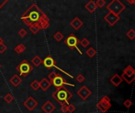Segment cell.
Instances as JSON below:
<instances>
[{
  "instance_id": "37",
  "label": "cell",
  "mask_w": 135,
  "mask_h": 113,
  "mask_svg": "<svg viewBox=\"0 0 135 113\" xmlns=\"http://www.w3.org/2000/svg\"><path fill=\"white\" fill-rule=\"evenodd\" d=\"M131 5H134V4H135V0H127Z\"/></svg>"
},
{
  "instance_id": "11",
  "label": "cell",
  "mask_w": 135,
  "mask_h": 113,
  "mask_svg": "<svg viewBox=\"0 0 135 113\" xmlns=\"http://www.w3.org/2000/svg\"><path fill=\"white\" fill-rule=\"evenodd\" d=\"M77 94H78L83 101H85V100H87V99L89 97V96L92 94V91H91L88 87H86V86H82L80 90H78Z\"/></svg>"
},
{
  "instance_id": "35",
  "label": "cell",
  "mask_w": 135,
  "mask_h": 113,
  "mask_svg": "<svg viewBox=\"0 0 135 113\" xmlns=\"http://www.w3.org/2000/svg\"><path fill=\"white\" fill-rule=\"evenodd\" d=\"M60 109H61V112L62 113L68 112V110H67V105H62Z\"/></svg>"
},
{
  "instance_id": "24",
  "label": "cell",
  "mask_w": 135,
  "mask_h": 113,
  "mask_svg": "<svg viewBox=\"0 0 135 113\" xmlns=\"http://www.w3.org/2000/svg\"><path fill=\"white\" fill-rule=\"evenodd\" d=\"M30 86H31V88H32L33 90L36 91V90H38L40 89V82H39L37 80H34V81L30 84Z\"/></svg>"
},
{
  "instance_id": "16",
  "label": "cell",
  "mask_w": 135,
  "mask_h": 113,
  "mask_svg": "<svg viewBox=\"0 0 135 113\" xmlns=\"http://www.w3.org/2000/svg\"><path fill=\"white\" fill-rule=\"evenodd\" d=\"M110 82L115 86L118 87L122 82H123V78H121V76H119L118 74H115L113 75V77L110 79Z\"/></svg>"
},
{
  "instance_id": "30",
  "label": "cell",
  "mask_w": 135,
  "mask_h": 113,
  "mask_svg": "<svg viewBox=\"0 0 135 113\" xmlns=\"http://www.w3.org/2000/svg\"><path fill=\"white\" fill-rule=\"evenodd\" d=\"M26 34H27V31H26V29H21L18 31V35H19L21 38L25 37V36H26Z\"/></svg>"
},
{
  "instance_id": "12",
  "label": "cell",
  "mask_w": 135,
  "mask_h": 113,
  "mask_svg": "<svg viewBox=\"0 0 135 113\" xmlns=\"http://www.w3.org/2000/svg\"><path fill=\"white\" fill-rule=\"evenodd\" d=\"M23 105L28 111H32L38 105V102L33 97H29L25 101H24Z\"/></svg>"
},
{
  "instance_id": "7",
  "label": "cell",
  "mask_w": 135,
  "mask_h": 113,
  "mask_svg": "<svg viewBox=\"0 0 135 113\" xmlns=\"http://www.w3.org/2000/svg\"><path fill=\"white\" fill-rule=\"evenodd\" d=\"M50 82H51V85H53L56 89L57 88H59V87H62V86H65L66 85L70 86H74V85L68 83L66 81V79L61 74H57V73H55V76L50 80Z\"/></svg>"
},
{
  "instance_id": "20",
  "label": "cell",
  "mask_w": 135,
  "mask_h": 113,
  "mask_svg": "<svg viewBox=\"0 0 135 113\" xmlns=\"http://www.w3.org/2000/svg\"><path fill=\"white\" fill-rule=\"evenodd\" d=\"M38 25L40 27V29H46L50 26V23L49 21L47 20H44V19H40L38 22Z\"/></svg>"
},
{
  "instance_id": "13",
  "label": "cell",
  "mask_w": 135,
  "mask_h": 113,
  "mask_svg": "<svg viewBox=\"0 0 135 113\" xmlns=\"http://www.w3.org/2000/svg\"><path fill=\"white\" fill-rule=\"evenodd\" d=\"M70 26H71L73 29H74L75 30H78V29H80L82 27L83 22H82V21H81L79 17H74V18L70 21Z\"/></svg>"
},
{
  "instance_id": "14",
  "label": "cell",
  "mask_w": 135,
  "mask_h": 113,
  "mask_svg": "<svg viewBox=\"0 0 135 113\" xmlns=\"http://www.w3.org/2000/svg\"><path fill=\"white\" fill-rule=\"evenodd\" d=\"M41 109L45 113H51L55 109V107L50 101H47L43 105Z\"/></svg>"
},
{
  "instance_id": "18",
  "label": "cell",
  "mask_w": 135,
  "mask_h": 113,
  "mask_svg": "<svg viewBox=\"0 0 135 113\" xmlns=\"http://www.w3.org/2000/svg\"><path fill=\"white\" fill-rule=\"evenodd\" d=\"M85 9L89 12V13H93L97 9V6L95 3L94 1L91 0L89 1L86 5H85Z\"/></svg>"
},
{
  "instance_id": "1",
  "label": "cell",
  "mask_w": 135,
  "mask_h": 113,
  "mask_svg": "<svg viewBox=\"0 0 135 113\" xmlns=\"http://www.w3.org/2000/svg\"><path fill=\"white\" fill-rule=\"evenodd\" d=\"M44 14V13L39 8V6L36 4L33 3L23 13L21 19L27 26L29 27L33 24L38 23Z\"/></svg>"
},
{
  "instance_id": "40",
  "label": "cell",
  "mask_w": 135,
  "mask_h": 113,
  "mask_svg": "<svg viewBox=\"0 0 135 113\" xmlns=\"http://www.w3.org/2000/svg\"><path fill=\"white\" fill-rule=\"evenodd\" d=\"M0 68H1V64H0Z\"/></svg>"
},
{
  "instance_id": "29",
  "label": "cell",
  "mask_w": 135,
  "mask_h": 113,
  "mask_svg": "<svg viewBox=\"0 0 135 113\" xmlns=\"http://www.w3.org/2000/svg\"><path fill=\"white\" fill-rule=\"evenodd\" d=\"M97 6V7H100V8H102L103 6H105L106 4V1L105 0H97V2H95Z\"/></svg>"
},
{
  "instance_id": "26",
  "label": "cell",
  "mask_w": 135,
  "mask_h": 113,
  "mask_svg": "<svg viewBox=\"0 0 135 113\" xmlns=\"http://www.w3.org/2000/svg\"><path fill=\"white\" fill-rule=\"evenodd\" d=\"M63 35H62V32H57L55 35H54V38L55 39V40L56 41H58V42H59V41H61L62 39H63Z\"/></svg>"
},
{
  "instance_id": "28",
  "label": "cell",
  "mask_w": 135,
  "mask_h": 113,
  "mask_svg": "<svg viewBox=\"0 0 135 113\" xmlns=\"http://www.w3.org/2000/svg\"><path fill=\"white\" fill-rule=\"evenodd\" d=\"M3 99L6 103H11L13 101V97L10 93H7V94H6V96L4 97Z\"/></svg>"
},
{
  "instance_id": "31",
  "label": "cell",
  "mask_w": 135,
  "mask_h": 113,
  "mask_svg": "<svg viewBox=\"0 0 135 113\" xmlns=\"http://www.w3.org/2000/svg\"><path fill=\"white\" fill-rule=\"evenodd\" d=\"M67 110H68V112L73 113L75 111V106L72 104H68L67 105Z\"/></svg>"
},
{
  "instance_id": "3",
  "label": "cell",
  "mask_w": 135,
  "mask_h": 113,
  "mask_svg": "<svg viewBox=\"0 0 135 113\" xmlns=\"http://www.w3.org/2000/svg\"><path fill=\"white\" fill-rule=\"evenodd\" d=\"M19 74L22 77H27L33 70V67L26 60L23 59L16 67Z\"/></svg>"
},
{
  "instance_id": "15",
  "label": "cell",
  "mask_w": 135,
  "mask_h": 113,
  "mask_svg": "<svg viewBox=\"0 0 135 113\" xmlns=\"http://www.w3.org/2000/svg\"><path fill=\"white\" fill-rule=\"evenodd\" d=\"M51 86V82H50L48 79H47L46 78H44L40 81V88L43 91H47V90L50 88Z\"/></svg>"
},
{
  "instance_id": "39",
  "label": "cell",
  "mask_w": 135,
  "mask_h": 113,
  "mask_svg": "<svg viewBox=\"0 0 135 113\" xmlns=\"http://www.w3.org/2000/svg\"><path fill=\"white\" fill-rule=\"evenodd\" d=\"M30 1H34V0H30Z\"/></svg>"
},
{
  "instance_id": "38",
  "label": "cell",
  "mask_w": 135,
  "mask_h": 113,
  "mask_svg": "<svg viewBox=\"0 0 135 113\" xmlns=\"http://www.w3.org/2000/svg\"><path fill=\"white\" fill-rule=\"evenodd\" d=\"M2 43H3V40H2V38L0 36V44H2Z\"/></svg>"
},
{
  "instance_id": "2",
  "label": "cell",
  "mask_w": 135,
  "mask_h": 113,
  "mask_svg": "<svg viewBox=\"0 0 135 113\" xmlns=\"http://www.w3.org/2000/svg\"><path fill=\"white\" fill-rule=\"evenodd\" d=\"M51 97L57 101L58 104L62 105H68L69 101L73 97V94L65 86H62L57 88L56 91L52 93Z\"/></svg>"
},
{
  "instance_id": "8",
  "label": "cell",
  "mask_w": 135,
  "mask_h": 113,
  "mask_svg": "<svg viewBox=\"0 0 135 113\" xmlns=\"http://www.w3.org/2000/svg\"><path fill=\"white\" fill-rule=\"evenodd\" d=\"M42 64H43L46 68H47V69H51V68H53V67H55V68H57L58 70H59L62 71L63 73H65L66 74H67L70 78H73V76H72V75H70V74L66 73V71H63L62 70H61V69L59 68L58 67H56V62H55V60L51 56H47V57L42 61Z\"/></svg>"
},
{
  "instance_id": "19",
  "label": "cell",
  "mask_w": 135,
  "mask_h": 113,
  "mask_svg": "<svg viewBox=\"0 0 135 113\" xmlns=\"http://www.w3.org/2000/svg\"><path fill=\"white\" fill-rule=\"evenodd\" d=\"M42 61H43V60L40 59V57L39 55H36V56H34V57L32 59L31 63H32V64L34 67H38L39 66H40V64H42Z\"/></svg>"
},
{
  "instance_id": "34",
  "label": "cell",
  "mask_w": 135,
  "mask_h": 113,
  "mask_svg": "<svg viewBox=\"0 0 135 113\" xmlns=\"http://www.w3.org/2000/svg\"><path fill=\"white\" fill-rule=\"evenodd\" d=\"M7 49V47L6 44H4L3 43L0 44V54H2L3 52H5Z\"/></svg>"
},
{
  "instance_id": "27",
  "label": "cell",
  "mask_w": 135,
  "mask_h": 113,
  "mask_svg": "<svg viewBox=\"0 0 135 113\" xmlns=\"http://www.w3.org/2000/svg\"><path fill=\"white\" fill-rule=\"evenodd\" d=\"M79 44L83 47V48H87L89 45V41L87 38H83L81 40L79 41Z\"/></svg>"
},
{
  "instance_id": "23",
  "label": "cell",
  "mask_w": 135,
  "mask_h": 113,
  "mask_svg": "<svg viewBox=\"0 0 135 113\" xmlns=\"http://www.w3.org/2000/svg\"><path fill=\"white\" fill-rule=\"evenodd\" d=\"M86 54L89 58H93V56L97 54V51L93 47H91L86 51Z\"/></svg>"
},
{
  "instance_id": "6",
  "label": "cell",
  "mask_w": 135,
  "mask_h": 113,
  "mask_svg": "<svg viewBox=\"0 0 135 113\" xmlns=\"http://www.w3.org/2000/svg\"><path fill=\"white\" fill-rule=\"evenodd\" d=\"M123 80H125L128 84H131L135 80V70L131 66H127L121 76Z\"/></svg>"
},
{
  "instance_id": "36",
  "label": "cell",
  "mask_w": 135,
  "mask_h": 113,
  "mask_svg": "<svg viewBox=\"0 0 135 113\" xmlns=\"http://www.w3.org/2000/svg\"><path fill=\"white\" fill-rule=\"evenodd\" d=\"M8 2H9V0H0V9Z\"/></svg>"
},
{
  "instance_id": "21",
  "label": "cell",
  "mask_w": 135,
  "mask_h": 113,
  "mask_svg": "<svg viewBox=\"0 0 135 113\" xmlns=\"http://www.w3.org/2000/svg\"><path fill=\"white\" fill-rule=\"evenodd\" d=\"M29 30L32 32V33L36 34V33H38V32H40V27L38 25V23H36V24H33V25H32L29 26Z\"/></svg>"
},
{
  "instance_id": "9",
  "label": "cell",
  "mask_w": 135,
  "mask_h": 113,
  "mask_svg": "<svg viewBox=\"0 0 135 113\" xmlns=\"http://www.w3.org/2000/svg\"><path fill=\"white\" fill-rule=\"evenodd\" d=\"M97 109L101 112H106L108 109L112 108L111 105V100L108 96L104 97L97 104Z\"/></svg>"
},
{
  "instance_id": "4",
  "label": "cell",
  "mask_w": 135,
  "mask_h": 113,
  "mask_svg": "<svg viewBox=\"0 0 135 113\" xmlns=\"http://www.w3.org/2000/svg\"><path fill=\"white\" fill-rule=\"evenodd\" d=\"M107 10L115 14L119 15L126 9V6L120 0H112L106 6Z\"/></svg>"
},
{
  "instance_id": "33",
  "label": "cell",
  "mask_w": 135,
  "mask_h": 113,
  "mask_svg": "<svg viewBox=\"0 0 135 113\" xmlns=\"http://www.w3.org/2000/svg\"><path fill=\"white\" fill-rule=\"evenodd\" d=\"M123 105H124V106H125L126 108L129 109V108H131V107L132 106L133 103H132V101H131V100H129V99H128V100H126V101H124Z\"/></svg>"
},
{
  "instance_id": "32",
  "label": "cell",
  "mask_w": 135,
  "mask_h": 113,
  "mask_svg": "<svg viewBox=\"0 0 135 113\" xmlns=\"http://www.w3.org/2000/svg\"><path fill=\"white\" fill-rule=\"evenodd\" d=\"M76 80H77L79 83H82V82L85 81V76H84L83 74H78V75L77 76Z\"/></svg>"
},
{
  "instance_id": "5",
  "label": "cell",
  "mask_w": 135,
  "mask_h": 113,
  "mask_svg": "<svg viewBox=\"0 0 135 113\" xmlns=\"http://www.w3.org/2000/svg\"><path fill=\"white\" fill-rule=\"evenodd\" d=\"M79 40H78V38L74 34V33H71V34H70L66 38V40H64V44H66V46L70 48V49H71V50H74V49H77L78 51V52L81 54V55H82V52H81V51L79 49V48L78 47V44H79Z\"/></svg>"
},
{
  "instance_id": "22",
  "label": "cell",
  "mask_w": 135,
  "mask_h": 113,
  "mask_svg": "<svg viewBox=\"0 0 135 113\" xmlns=\"http://www.w3.org/2000/svg\"><path fill=\"white\" fill-rule=\"evenodd\" d=\"M25 49H26V47L23 44H20L14 48V51L17 54H21L22 52L25 51Z\"/></svg>"
},
{
  "instance_id": "10",
  "label": "cell",
  "mask_w": 135,
  "mask_h": 113,
  "mask_svg": "<svg viewBox=\"0 0 135 113\" xmlns=\"http://www.w3.org/2000/svg\"><path fill=\"white\" fill-rule=\"evenodd\" d=\"M120 19L119 15L115 14L112 12H108L105 16H104V20L111 25V26H114Z\"/></svg>"
},
{
  "instance_id": "17",
  "label": "cell",
  "mask_w": 135,
  "mask_h": 113,
  "mask_svg": "<svg viewBox=\"0 0 135 113\" xmlns=\"http://www.w3.org/2000/svg\"><path fill=\"white\" fill-rule=\"evenodd\" d=\"M21 82H22L21 78L18 75H17V74H14V75L9 79V82H10L14 87H17V86L21 83Z\"/></svg>"
},
{
  "instance_id": "25",
  "label": "cell",
  "mask_w": 135,
  "mask_h": 113,
  "mask_svg": "<svg viewBox=\"0 0 135 113\" xmlns=\"http://www.w3.org/2000/svg\"><path fill=\"white\" fill-rule=\"evenodd\" d=\"M127 36L130 39V40H133L135 38V31L133 29H131L127 32Z\"/></svg>"
}]
</instances>
